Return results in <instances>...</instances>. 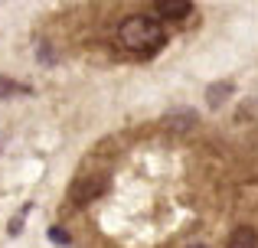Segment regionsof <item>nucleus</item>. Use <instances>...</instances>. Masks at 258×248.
<instances>
[{
    "mask_svg": "<svg viewBox=\"0 0 258 248\" xmlns=\"http://www.w3.org/2000/svg\"><path fill=\"white\" fill-rule=\"evenodd\" d=\"M164 39H167L164 26L154 17H144V13L127 17L124 23L118 26V43L124 46L127 52H134V56H154V52L164 46Z\"/></svg>",
    "mask_w": 258,
    "mask_h": 248,
    "instance_id": "obj_1",
    "label": "nucleus"
},
{
    "mask_svg": "<svg viewBox=\"0 0 258 248\" xmlns=\"http://www.w3.org/2000/svg\"><path fill=\"white\" fill-rule=\"evenodd\" d=\"M108 186V180L105 177H92V180H79L76 186H72V203L76 206H85V203H92L95 196H101V190Z\"/></svg>",
    "mask_w": 258,
    "mask_h": 248,
    "instance_id": "obj_2",
    "label": "nucleus"
},
{
    "mask_svg": "<svg viewBox=\"0 0 258 248\" xmlns=\"http://www.w3.org/2000/svg\"><path fill=\"white\" fill-rule=\"evenodd\" d=\"M157 13L167 20H183L189 17V10H193V0H157Z\"/></svg>",
    "mask_w": 258,
    "mask_h": 248,
    "instance_id": "obj_3",
    "label": "nucleus"
},
{
    "mask_svg": "<svg viewBox=\"0 0 258 248\" xmlns=\"http://www.w3.org/2000/svg\"><path fill=\"white\" fill-rule=\"evenodd\" d=\"M226 248H258V232L248 229V225H239V229L229 235Z\"/></svg>",
    "mask_w": 258,
    "mask_h": 248,
    "instance_id": "obj_4",
    "label": "nucleus"
},
{
    "mask_svg": "<svg viewBox=\"0 0 258 248\" xmlns=\"http://www.w3.org/2000/svg\"><path fill=\"white\" fill-rule=\"evenodd\" d=\"M229 92H232V89H229V85H216V89L209 92V105H219V98H226Z\"/></svg>",
    "mask_w": 258,
    "mask_h": 248,
    "instance_id": "obj_5",
    "label": "nucleus"
},
{
    "mask_svg": "<svg viewBox=\"0 0 258 248\" xmlns=\"http://www.w3.org/2000/svg\"><path fill=\"white\" fill-rule=\"evenodd\" d=\"M167 124H170V127H189V124H193V115H180V118H167Z\"/></svg>",
    "mask_w": 258,
    "mask_h": 248,
    "instance_id": "obj_6",
    "label": "nucleus"
},
{
    "mask_svg": "<svg viewBox=\"0 0 258 248\" xmlns=\"http://www.w3.org/2000/svg\"><path fill=\"white\" fill-rule=\"evenodd\" d=\"M49 238L56 245H69V232H62V229H49Z\"/></svg>",
    "mask_w": 258,
    "mask_h": 248,
    "instance_id": "obj_7",
    "label": "nucleus"
},
{
    "mask_svg": "<svg viewBox=\"0 0 258 248\" xmlns=\"http://www.w3.org/2000/svg\"><path fill=\"white\" fill-rule=\"evenodd\" d=\"M200 248H203V245H200Z\"/></svg>",
    "mask_w": 258,
    "mask_h": 248,
    "instance_id": "obj_8",
    "label": "nucleus"
}]
</instances>
